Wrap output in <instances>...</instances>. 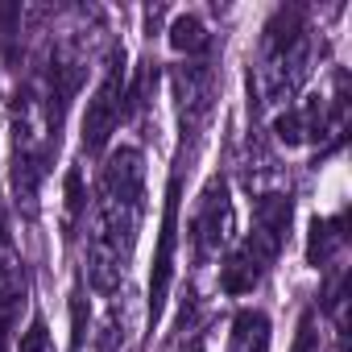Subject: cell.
<instances>
[{"label":"cell","instance_id":"obj_14","mask_svg":"<svg viewBox=\"0 0 352 352\" xmlns=\"http://www.w3.org/2000/svg\"><path fill=\"white\" fill-rule=\"evenodd\" d=\"M21 352H54V344H50V331H46V319L42 315H34L30 319V327L21 331V344H17Z\"/></svg>","mask_w":352,"mask_h":352},{"label":"cell","instance_id":"obj_1","mask_svg":"<svg viewBox=\"0 0 352 352\" xmlns=\"http://www.w3.org/2000/svg\"><path fill=\"white\" fill-rule=\"evenodd\" d=\"M145 195V157L133 145H120L108 153L100 174V199H96V228L87 245V278L100 294H112L129 270L137 228H141V204Z\"/></svg>","mask_w":352,"mask_h":352},{"label":"cell","instance_id":"obj_7","mask_svg":"<svg viewBox=\"0 0 352 352\" xmlns=\"http://www.w3.org/2000/svg\"><path fill=\"white\" fill-rule=\"evenodd\" d=\"M170 83H174V100H179L183 141L187 137L195 141L216 104V67H212V58H187L183 67H174Z\"/></svg>","mask_w":352,"mask_h":352},{"label":"cell","instance_id":"obj_11","mask_svg":"<svg viewBox=\"0 0 352 352\" xmlns=\"http://www.w3.org/2000/svg\"><path fill=\"white\" fill-rule=\"evenodd\" d=\"M170 46L179 54H187V58H208L212 34H208V25L195 13H183V17H174V25H170Z\"/></svg>","mask_w":352,"mask_h":352},{"label":"cell","instance_id":"obj_13","mask_svg":"<svg viewBox=\"0 0 352 352\" xmlns=\"http://www.w3.org/2000/svg\"><path fill=\"white\" fill-rule=\"evenodd\" d=\"M87 340V294H83V278H75L71 290V352H83Z\"/></svg>","mask_w":352,"mask_h":352},{"label":"cell","instance_id":"obj_12","mask_svg":"<svg viewBox=\"0 0 352 352\" xmlns=\"http://www.w3.org/2000/svg\"><path fill=\"white\" fill-rule=\"evenodd\" d=\"M63 208H67V236H75V228H79V220H83V212H87V195H83V174H79V166H71L67 170V187H63Z\"/></svg>","mask_w":352,"mask_h":352},{"label":"cell","instance_id":"obj_8","mask_svg":"<svg viewBox=\"0 0 352 352\" xmlns=\"http://www.w3.org/2000/svg\"><path fill=\"white\" fill-rule=\"evenodd\" d=\"M25 307V261L17 253L9 212L0 204V352L9 348V336L17 327V315Z\"/></svg>","mask_w":352,"mask_h":352},{"label":"cell","instance_id":"obj_2","mask_svg":"<svg viewBox=\"0 0 352 352\" xmlns=\"http://www.w3.org/2000/svg\"><path fill=\"white\" fill-rule=\"evenodd\" d=\"M290 220H294L290 191H265V195H257L249 236L220 265V290L224 294H249V290H257V282L265 278V270L282 257V249L290 241Z\"/></svg>","mask_w":352,"mask_h":352},{"label":"cell","instance_id":"obj_10","mask_svg":"<svg viewBox=\"0 0 352 352\" xmlns=\"http://www.w3.org/2000/svg\"><path fill=\"white\" fill-rule=\"evenodd\" d=\"M228 352H270V315L257 311V307L236 311L232 336H228Z\"/></svg>","mask_w":352,"mask_h":352},{"label":"cell","instance_id":"obj_4","mask_svg":"<svg viewBox=\"0 0 352 352\" xmlns=\"http://www.w3.org/2000/svg\"><path fill=\"white\" fill-rule=\"evenodd\" d=\"M124 46H112L108 50V67H104V79L96 87V96L87 100V112H83V153H100L108 145V137L120 129L124 120Z\"/></svg>","mask_w":352,"mask_h":352},{"label":"cell","instance_id":"obj_3","mask_svg":"<svg viewBox=\"0 0 352 352\" xmlns=\"http://www.w3.org/2000/svg\"><path fill=\"white\" fill-rule=\"evenodd\" d=\"M311 67H315V38H311L307 13L302 9H278L261 34L257 75L249 71L253 87H261L270 104H286L307 83Z\"/></svg>","mask_w":352,"mask_h":352},{"label":"cell","instance_id":"obj_15","mask_svg":"<svg viewBox=\"0 0 352 352\" xmlns=\"http://www.w3.org/2000/svg\"><path fill=\"white\" fill-rule=\"evenodd\" d=\"M294 352H319V331H315V307H307V311H302V319H298Z\"/></svg>","mask_w":352,"mask_h":352},{"label":"cell","instance_id":"obj_16","mask_svg":"<svg viewBox=\"0 0 352 352\" xmlns=\"http://www.w3.org/2000/svg\"><path fill=\"white\" fill-rule=\"evenodd\" d=\"M183 352H204V348H199V344H191V348H183Z\"/></svg>","mask_w":352,"mask_h":352},{"label":"cell","instance_id":"obj_5","mask_svg":"<svg viewBox=\"0 0 352 352\" xmlns=\"http://www.w3.org/2000/svg\"><path fill=\"white\" fill-rule=\"evenodd\" d=\"M179 204H183V162L170 170L166 204H162V232H157V253H153V274H149V331L162 319L166 290H170V278H174V249H179Z\"/></svg>","mask_w":352,"mask_h":352},{"label":"cell","instance_id":"obj_6","mask_svg":"<svg viewBox=\"0 0 352 352\" xmlns=\"http://www.w3.org/2000/svg\"><path fill=\"white\" fill-rule=\"evenodd\" d=\"M232 228V199H228V179L224 174H212L208 187L199 191V204L191 212V253L195 261H212L220 253V245L228 241Z\"/></svg>","mask_w":352,"mask_h":352},{"label":"cell","instance_id":"obj_9","mask_svg":"<svg viewBox=\"0 0 352 352\" xmlns=\"http://www.w3.org/2000/svg\"><path fill=\"white\" fill-rule=\"evenodd\" d=\"M348 232H344V216H327V220H311V236H307V265L323 270L340 249H344Z\"/></svg>","mask_w":352,"mask_h":352}]
</instances>
